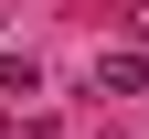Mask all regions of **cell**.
Segmentation results:
<instances>
[{
	"mask_svg": "<svg viewBox=\"0 0 149 139\" xmlns=\"http://www.w3.org/2000/svg\"><path fill=\"white\" fill-rule=\"evenodd\" d=\"M96 96H149V43H128V54H96Z\"/></svg>",
	"mask_w": 149,
	"mask_h": 139,
	"instance_id": "1",
	"label": "cell"
},
{
	"mask_svg": "<svg viewBox=\"0 0 149 139\" xmlns=\"http://www.w3.org/2000/svg\"><path fill=\"white\" fill-rule=\"evenodd\" d=\"M0 96H32V54H0Z\"/></svg>",
	"mask_w": 149,
	"mask_h": 139,
	"instance_id": "2",
	"label": "cell"
},
{
	"mask_svg": "<svg viewBox=\"0 0 149 139\" xmlns=\"http://www.w3.org/2000/svg\"><path fill=\"white\" fill-rule=\"evenodd\" d=\"M128 32H139V43H149V0H139V11H128Z\"/></svg>",
	"mask_w": 149,
	"mask_h": 139,
	"instance_id": "3",
	"label": "cell"
},
{
	"mask_svg": "<svg viewBox=\"0 0 149 139\" xmlns=\"http://www.w3.org/2000/svg\"><path fill=\"white\" fill-rule=\"evenodd\" d=\"M0 139H11V118H0Z\"/></svg>",
	"mask_w": 149,
	"mask_h": 139,
	"instance_id": "4",
	"label": "cell"
}]
</instances>
